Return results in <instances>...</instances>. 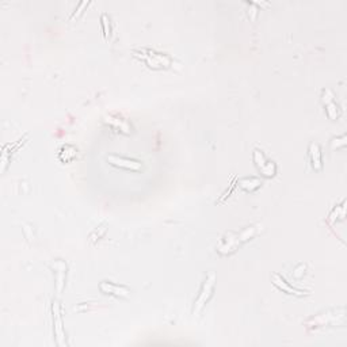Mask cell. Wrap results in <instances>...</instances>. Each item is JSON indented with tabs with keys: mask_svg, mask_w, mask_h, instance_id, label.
I'll return each instance as SVG.
<instances>
[{
	"mask_svg": "<svg viewBox=\"0 0 347 347\" xmlns=\"http://www.w3.org/2000/svg\"><path fill=\"white\" fill-rule=\"evenodd\" d=\"M258 232L259 225H252V227H247L246 229H243L240 233H229V235H227L221 240L219 247H217V251L224 255L231 254V252L237 250L239 246L255 237L258 235Z\"/></svg>",
	"mask_w": 347,
	"mask_h": 347,
	"instance_id": "1",
	"label": "cell"
},
{
	"mask_svg": "<svg viewBox=\"0 0 347 347\" xmlns=\"http://www.w3.org/2000/svg\"><path fill=\"white\" fill-rule=\"evenodd\" d=\"M214 282H216V274L209 273V275L206 277L204 284H202V288H201L197 300H196V302H194V309H193L194 315H200L201 311L204 309V307L209 301V298L212 297L213 289H214Z\"/></svg>",
	"mask_w": 347,
	"mask_h": 347,
	"instance_id": "2",
	"label": "cell"
},
{
	"mask_svg": "<svg viewBox=\"0 0 347 347\" xmlns=\"http://www.w3.org/2000/svg\"><path fill=\"white\" fill-rule=\"evenodd\" d=\"M107 162L114 167L118 168H124V170L129 171H140L143 168V164L139 160L135 159L125 158V156H118V155H110L107 156Z\"/></svg>",
	"mask_w": 347,
	"mask_h": 347,
	"instance_id": "3",
	"label": "cell"
},
{
	"mask_svg": "<svg viewBox=\"0 0 347 347\" xmlns=\"http://www.w3.org/2000/svg\"><path fill=\"white\" fill-rule=\"evenodd\" d=\"M99 289L106 294H113V296H117V297H124L127 298L131 297V289L126 288V286L117 285V284H113V282L103 281L100 282Z\"/></svg>",
	"mask_w": 347,
	"mask_h": 347,
	"instance_id": "4",
	"label": "cell"
},
{
	"mask_svg": "<svg viewBox=\"0 0 347 347\" xmlns=\"http://www.w3.org/2000/svg\"><path fill=\"white\" fill-rule=\"evenodd\" d=\"M149 54H145V56H141V57L147 61L148 66L150 68H155V70H158V68H163V67H168L170 66V57H167L166 54L162 53H155V52H150L148 50Z\"/></svg>",
	"mask_w": 347,
	"mask_h": 347,
	"instance_id": "5",
	"label": "cell"
},
{
	"mask_svg": "<svg viewBox=\"0 0 347 347\" xmlns=\"http://www.w3.org/2000/svg\"><path fill=\"white\" fill-rule=\"evenodd\" d=\"M53 319H54V332H56V336H57V344L62 346L61 338L64 339L66 338V332H64V327H62V319H61V312H60V305H58L57 301L53 302Z\"/></svg>",
	"mask_w": 347,
	"mask_h": 347,
	"instance_id": "6",
	"label": "cell"
},
{
	"mask_svg": "<svg viewBox=\"0 0 347 347\" xmlns=\"http://www.w3.org/2000/svg\"><path fill=\"white\" fill-rule=\"evenodd\" d=\"M273 284L277 286L278 289H281L282 292H285L288 294H294V296H304L305 294V292H302V290H298L296 288L289 286V284L281 275H278V274H274L273 275Z\"/></svg>",
	"mask_w": 347,
	"mask_h": 347,
	"instance_id": "7",
	"label": "cell"
},
{
	"mask_svg": "<svg viewBox=\"0 0 347 347\" xmlns=\"http://www.w3.org/2000/svg\"><path fill=\"white\" fill-rule=\"evenodd\" d=\"M309 156H311V163L315 170H321V152L320 147L317 143H311L309 145Z\"/></svg>",
	"mask_w": 347,
	"mask_h": 347,
	"instance_id": "8",
	"label": "cell"
},
{
	"mask_svg": "<svg viewBox=\"0 0 347 347\" xmlns=\"http://www.w3.org/2000/svg\"><path fill=\"white\" fill-rule=\"evenodd\" d=\"M106 122L116 127V129H120L124 133H129V131H131V125L127 124V121L124 120V118H118L117 116L116 118H114V116H109L106 118Z\"/></svg>",
	"mask_w": 347,
	"mask_h": 347,
	"instance_id": "9",
	"label": "cell"
},
{
	"mask_svg": "<svg viewBox=\"0 0 347 347\" xmlns=\"http://www.w3.org/2000/svg\"><path fill=\"white\" fill-rule=\"evenodd\" d=\"M100 20H102V26H103L104 39H109V37H110V24H109L110 19H109V16L106 15V14H102Z\"/></svg>",
	"mask_w": 347,
	"mask_h": 347,
	"instance_id": "10",
	"label": "cell"
}]
</instances>
